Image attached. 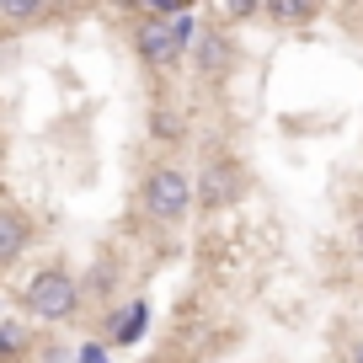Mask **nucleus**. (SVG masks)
Listing matches in <instances>:
<instances>
[{
  "label": "nucleus",
  "mask_w": 363,
  "mask_h": 363,
  "mask_svg": "<svg viewBox=\"0 0 363 363\" xmlns=\"http://www.w3.org/2000/svg\"><path fill=\"white\" fill-rule=\"evenodd\" d=\"M22 305L33 310L38 320H69V315L80 310V284L69 278L65 267H43V272H33V278H27Z\"/></svg>",
  "instance_id": "f03ea898"
},
{
  "label": "nucleus",
  "mask_w": 363,
  "mask_h": 363,
  "mask_svg": "<svg viewBox=\"0 0 363 363\" xmlns=\"http://www.w3.org/2000/svg\"><path fill=\"white\" fill-rule=\"evenodd\" d=\"M193 65L203 80H219L230 65H235V43H230V33H219V27H203L193 43Z\"/></svg>",
  "instance_id": "39448f33"
},
{
  "label": "nucleus",
  "mask_w": 363,
  "mask_h": 363,
  "mask_svg": "<svg viewBox=\"0 0 363 363\" xmlns=\"http://www.w3.org/2000/svg\"><path fill=\"white\" fill-rule=\"evenodd\" d=\"M145 214L160 225H182L193 214V177L182 166H155L145 177Z\"/></svg>",
  "instance_id": "7ed1b4c3"
},
{
  "label": "nucleus",
  "mask_w": 363,
  "mask_h": 363,
  "mask_svg": "<svg viewBox=\"0 0 363 363\" xmlns=\"http://www.w3.org/2000/svg\"><path fill=\"white\" fill-rule=\"evenodd\" d=\"M347 363H363V337L352 342V352H347Z\"/></svg>",
  "instance_id": "9d476101"
},
{
  "label": "nucleus",
  "mask_w": 363,
  "mask_h": 363,
  "mask_svg": "<svg viewBox=\"0 0 363 363\" xmlns=\"http://www.w3.org/2000/svg\"><path fill=\"white\" fill-rule=\"evenodd\" d=\"M352 235H358V246H363V208H358V225H352Z\"/></svg>",
  "instance_id": "9b49d317"
},
{
  "label": "nucleus",
  "mask_w": 363,
  "mask_h": 363,
  "mask_svg": "<svg viewBox=\"0 0 363 363\" xmlns=\"http://www.w3.org/2000/svg\"><path fill=\"white\" fill-rule=\"evenodd\" d=\"M139 59H145L155 75H171V69L182 65V59L193 54L198 33H193V16H182V22H166V16H150V22H139Z\"/></svg>",
  "instance_id": "f257e3e1"
},
{
  "label": "nucleus",
  "mask_w": 363,
  "mask_h": 363,
  "mask_svg": "<svg viewBox=\"0 0 363 363\" xmlns=\"http://www.w3.org/2000/svg\"><path fill=\"white\" fill-rule=\"evenodd\" d=\"M145 363H166V358H145Z\"/></svg>",
  "instance_id": "f8f14e48"
},
{
  "label": "nucleus",
  "mask_w": 363,
  "mask_h": 363,
  "mask_svg": "<svg viewBox=\"0 0 363 363\" xmlns=\"http://www.w3.org/2000/svg\"><path fill=\"white\" fill-rule=\"evenodd\" d=\"M267 16L294 27V22H310V16H315V6H267Z\"/></svg>",
  "instance_id": "6e6552de"
},
{
  "label": "nucleus",
  "mask_w": 363,
  "mask_h": 363,
  "mask_svg": "<svg viewBox=\"0 0 363 363\" xmlns=\"http://www.w3.org/2000/svg\"><path fill=\"white\" fill-rule=\"evenodd\" d=\"M240 166L230 155H208V166H203V208H230L240 198Z\"/></svg>",
  "instance_id": "20e7f679"
},
{
  "label": "nucleus",
  "mask_w": 363,
  "mask_h": 363,
  "mask_svg": "<svg viewBox=\"0 0 363 363\" xmlns=\"http://www.w3.org/2000/svg\"><path fill=\"white\" fill-rule=\"evenodd\" d=\"M27 219H22V208H0V262L11 267V262H22V251H27Z\"/></svg>",
  "instance_id": "423d86ee"
},
{
  "label": "nucleus",
  "mask_w": 363,
  "mask_h": 363,
  "mask_svg": "<svg viewBox=\"0 0 363 363\" xmlns=\"http://www.w3.org/2000/svg\"><path fill=\"white\" fill-rule=\"evenodd\" d=\"M0 347H6V358H16V352L27 347V331H22V320H6V326H0Z\"/></svg>",
  "instance_id": "0eeeda50"
},
{
  "label": "nucleus",
  "mask_w": 363,
  "mask_h": 363,
  "mask_svg": "<svg viewBox=\"0 0 363 363\" xmlns=\"http://www.w3.org/2000/svg\"><path fill=\"white\" fill-rule=\"evenodd\" d=\"M155 139H182V118L177 113H155Z\"/></svg>",
  "instance_id": "1a4fd4ad"
}]
</instances>
